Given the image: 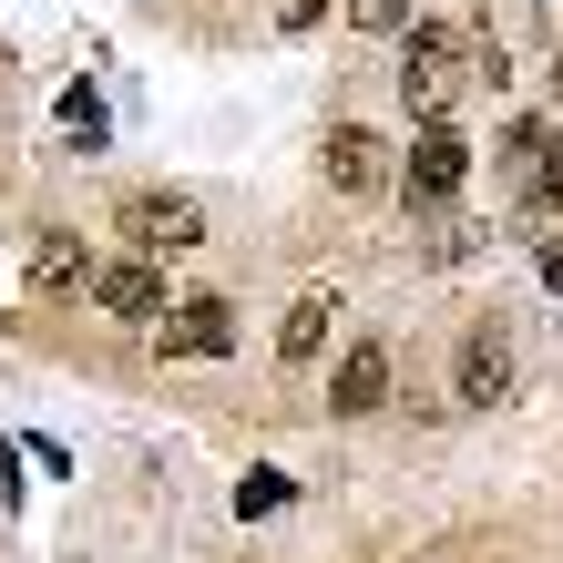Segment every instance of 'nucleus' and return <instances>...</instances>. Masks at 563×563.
I'll return each mask as SVG.
<instances>
[{
    "label": "nucleus",
    "instance_id": "nucleus-12",
    "mask_svg": "<svg viewBox=\"0 0 563 563\" xmlns=\"http://www.w3.org/2000/svg\"><path fill=\"white\" fill-rule=\"evenodd\" d=\"M287 503V472H246L236 482V512H277Z\"/></svg>",
    "mask_w": 563,
    "mask_h": 563
},
{
    "label": "nucleus",
    "instance_id": "nucleus-10",
    "mask_svg": "<svg viewBox=\"0 0 563 563\" xmlns=\"http://www.w3.org/2000/svg\"><path fill=\"white\" fill-rule=\"evenodd\" d=\"M92 297L113 318H164V277L154 267H92Z\"/></svg>",
    "mask_w": 563,
    "mask_h": 563
},
{
    "label": "nucleus",
    "instance_id": "nucleus-2",
    "mask_svg": "<svg viewBox=\"0 0 563 563\" xmlns=\"http://www.w3.org/2000/svg\"><path fill=\"white\" fill-rule=\"evenodd\" d=\"M123 236H134L144 256H185V246H206V216H195V195H123Z\"/></svg>",
    "mask_w": 563,
    "mask_h": 563
},
{
    "label": "nucleus",
    "instance_id": "nucleus-7",
    "mask_svg": "<svg viewBox=\"0 0 563 563\" xmlns=\"http://www.w3.org/2000/svg\"><path fill=\"white\" fill-rule=\"evenodd\" d=\"M328 410H339V420L389 410V349H379V339H358V349L339 358V379H328Z\"/></svg>",
    "mask_w": 563,
    "mask_h": 563
},
{
    "label": "nucleus",
    "instance_id": "nucleus-9",
    "mask_svg": "<svg viewBox=\"0 0 563 563\" xmlns=\"http://www.w3.org/2000/svg\"><path fill=\"white\" fill-rule=\"evenodd\" d=\"M328 318H339V297H328V287H308L287 308V328H277V358H287V369H308V358L328 349Z\"/></svg>",
    "mask_w": 563,
    "mask_h": 563
},
{
    "label": "nucleus",
    "instance_id": "nucleus-15",
    "mask_svg": "<svg viewBox=\"0 0 563 563\" xmlns=\"http://www.w3.org/2000/svg\"><path fill=\"white\" fill-rule=\"evenodd\" d=\"M328 21V0H277V31H318Z\"/></svg>",
    "mask_w": 563,
    "mask_h": 563
},
{
    "label": "nucleus",
    "instance_id": "nucleus-4",
    "mask_svg": "<svg viewBox=\"0 0 563 563\" xmlns=\"http://www.w3.org/2000/svg\"><path fill=\"white\" fill-rule=\"evenodd\" d=\"M164 358H225L236 349V308L225 297H185V308H164Z\"/></svg>",
    "mask_w": 563,
    "mask_h": 563
},
{
    "label": "nucleus",
    "instance_id": "nucleus-14",
    "mask_svg": "<svg viewBox=\"0 0 563 563\" xmlns=\"http://www.w3.org/2000/svg\"><path fill=\"white\" fill-rule=\"evenodd\" d=\"M349 21H358V31H400L410 0H349Z\"/></svg>",
    "mask_w": 563,
    "mask_h": 563
},
{
    "label": "nucleus",
    "instance_id": "nucleus-13",
    "mask_svg": "<svg viewBox=\"0 0 563 563\" xmlns=\"http://www.w3.org/2000/svg\"><path fill=\"white\" fill-rule=\"evenodd\" d=\"M62 123H73V144H103V103L92 92H62Z\"/></svg>",
    "mask_w": 563,
    "mask_h": 563
},
{
    "label": "nucleus",
    "instance_id": "nucleus-11",
    "mask_svg": "<svg viewBox=\"0 0 563 563\" xmlns=\"http://www.w3.org/2000/svg\"><path fill=\"white\" fill-rule=\"evenodd\" d=\"M31 287H92V267H82V236H42V246H31Z\"/></svg>",
    "mask_w": 563,
    "mask_h": 563
},
{
    "label": "nucleus",
    "instance_id": "nucleus-5",
    "mask_svg": "<svg viewBox=\"0 0 563 563\" xmlns=\"http://www.w3.org/2000/svg\"><path fill=\"white\" fill-rule=\"evenodd\" d=\"M328 185L339 195H389L400 164H389V144L369 134V123H339V134H328Z\"/></svg>",
    "mask_w": 563,
    "mask_h": 563
},
{
    "label": "nucleus",
    "instance_id": "nucleus-16",
    "mask_svg": "<svg viewBox=\"0 0 563 563\" xmlns=\"http://www.w3.org/2000/svg\"><path fill=\"white\" fill-rule=\"evenodd\" d=\"M543 287H553V297H563V236H553V246H543Z\"/></svg>",
    "mask_w": 563,
    "mask_h": 563
},
{
    "label": "nucleus",
    "instance_id": "nucleus-3",
    "mask_svg": "<svg viewBox=\"0 0 563 563\" xmlns=\"http://www.w3.org/2000/svg\"><path fill=\"white\" fill-rule=\"evenodd\" d=\"M503 164H512V195H522L533 216H553V206H563V134H553V123H512Z\"/></svg>",
    "mask_w": 563,
    "mask_h": 563
},
{
    "label": "nucleus",
    "instance_id": "nucleus-8",
    "mask_svg": "<svg viewBox=\"0 0 563 563\" xmlns=\"http://www.w3.org/2000/svg\"><path fill=\"white\" fill-rule=\"evenodd\" d=\"M503 389H512V339H503V328H472V349H461V400L492 410Z\"/></svg>",
    "mask_w": 563,
    "mask_h": 563
},
{
    "label": "nucleus",
    "instance_id": "nucleus-1",
    "mask_svg": "<svg viewBox=\"0 0 563 563\" xmlns=\"http://www.w3.org/2000/svg\"><path fill=\"white\" fill-rule=\"evenodd\" d=\"M461 31L451 21H410V52H400V92H410V113L420 123H441L451 113V92H461Z\"/></svg>",
    "mask_w": 563,
    "mask_h": 563
},
{
    "label": "nucleus",
    "instance_id": "nucleus-6",
    "mask_svg": "<svg viewBox=\"0 0 563 563\" xmlns=\"http://www.w3.org/2000/svg\"><path fill=\"white\" fill-rule=\"evenodd\" d=\"M461 175H472V144H461L451 123H430V134L410 144V164H400V185L420 195V206H451V195H461Z\"/></svg>",
    "mask_w": 563,
    "mask_h": 563
}]
</instances>
